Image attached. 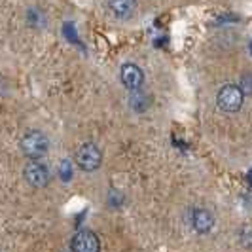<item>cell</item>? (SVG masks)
Instances as JSON below:
<instances>
[{
	"label": "cell",
	"mask_w": 252,
	"mask_h": 252,
	"mask_svg": "<svg viewBox=\"0 0 252 252\" xmlns=\"http://www.w3.org/2000/svg\"><path fill=\"white\" fill-rule=\"evenodd\" d=\"M239 88H241V91H243V93L252 95V72H249V74H243Z\"/></svg>",
	"instance_id": "12"
},
{
	"label": "cell",
	"mask_w": 252,
	"mask_h": 252,
	"mask_svg": "<svg viewBox=\"0 0 252 252\" xmlns=\"http://www.w3.org/2000/svg\"><path fill=\"white\" fill-rule=\"evenodd\" d=\"M74 161L78 167L86 173H93L97 171L102 163V152L99 150V146L95 142H86L82 144L74 154Z\"/></svg>",
	"instance_id": "2"
},
{
	"label": "cell",
	"mask_w": 252,
	"mask_h": 252,
	"mask_svg": "<svg viewBox=\"0 0 252 252\" xmlns=\"http://www.w3.org/2000/svg\"><path fill=\"white\" fill-rule=\"evenodd\" d=\"M146 97L140 93V91H133V95H131V101H129V106L135 110V112H144L146 108H148V102L144 101Z\"/></svg>",
	"instance_id": "10"
},
{
	"label": "cell",
	"mask_w": 252,
	"mask_h": 252,
	"mask_svg": "<svg viewBox=\"0 0 252 252\" xmlns=\"http://www.w3.org/2000/svg\"><path fill=\"white\" fill-rule=\"evenodd\" d=\"M191 224H193L197 233H209L215 227V216H213V213L209 209L197 207V209H193Z\"/></svg>",
	"instance_id": "7"
},
{
	"label": "cell",
	"mask_w": 252,
	"mask_h": 252,
	"mask_svg": "<svg viewBox=\"0 0 252 252\" xmlns=\"http://www.w3.org/2000/svg\"><path fill=\"white\" fill-rule=\"evenodd\" d=\"M23 177L32 188H46L50 184V169L40 159H31L23 169Z\"/></svg>",
	"instance_id": "4"
},
{
	"label": "cell",
	"mask_w": 252,
	"mask_h": 252,
	"mask_svg": "<svg viewBox=\"0 0 252 252\" xmlns=\"http://www.w3.org/2000/svg\"><path fill=\"white\" fill-rule=\"evenodd\" d=\"M106 4H108V10L120 19L131 17L137 8V0H106Z\"/></svg>",
	"instance_id": "8"
},
{
	"label": "cell",
	"mask_w": 252,
	"mask_h": 252,
	"mask_svg": "<svg viewBox=\"0 0 252 252\" xmlns=\"http://www.w3.org/2000/svg\"><path fill=\"white\" fill-rule=\"evenodd\" d=\"M245 101V93L235 84H226L216 93V104L224 112H237Z\"/></svg>",
	"instance_id": "3"
},
{
	"label": "cell",
	"mask_w": 252,
	"mask_h": 252,
	"mask_svg": "<svg viewBox=\"0 0 252 252\" xmlns=\"http://www.w3.org/2000/svg\"><path fill=\"white\" fill-rule=\"evenodd\" d=\"M70 247H72V252H101L99 237L91 229L76 231L72 241H70Z\"/></svg>",
	"instance_id": "5"
},
{
	"label": "cell",
	"mask_w": 252,
	"mask_h": 252,
	"mask_svg": "<svg viewBox=\"0 0 252 252\" xmlns=\"http://www.w3.org/2000/svg\"><path fill=\"white\" fill-rule=\"evenodd\" d=\"M19 146H21V152L25 154L27 158L40 159V158H44L48 154V150H50V140H48L44 131L31 129V131H27L25 135L21 137Z\"/></svg>",
	"instance_id": "1"
},
{
	"label": "cell",
	"mask_w": 252,
	"mask_h": 252,
	"mask_svg": "<svg viewBox=\"0 0 252 252\" xmlns=\"http://www.w3.org/2000/svg\"><path fill=\"white\" fill-rule=\"evenodd\" d=\"M59 175H61L63 180H70V178H72V165H70L68 159H63V161L59 163Z\"/></svg>",
	"instance_id": "11"
},
{
	"label": "cell",
	"mask_w": 252,
	"mask_h": 252,
	"mask_svg": "<svg viewBox=\"0 0 252 252\" xmlns=\"http://www.w3.org/2000/svg\"><path fill=\"white\" fill-rule=\"evenodd\" d=\"M63 252H68V251H63Z\"/></svg>",
	"instance_id": "13"
},
{
	"label": "cell",
	"mask_w": 252,
	"mask_h": 252,
	"mask_svg": "<svg viewBox=\"0 0 252 252\" xmlns=\"http://www.w3.org/2000/svg\"><path fill=\"white\" fill-rule=\"evenodd\" d=\"M237 237L245 249H252V224H243L237 231Z\"/></svg>",
	"instance_id": "9"
},
{
	"label": "cell",
	"mask_w": 252,
	"mask_h": 252,
	"mask_svg": "<svg viewBox=\"0 0 252 252\" xmlns=\"http://www.w3.org/2000/svg\"><path fill=\"white\" fill-rule=\"evenodd\" d=\"M120 80L127 89L131 91H140L144 84V72L139 64L135 63H124L120 68Z\"/></svg>",
	"instance_id": "6"
}]
</instances>
